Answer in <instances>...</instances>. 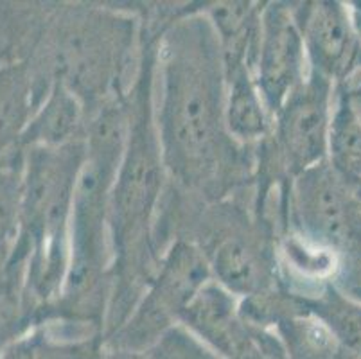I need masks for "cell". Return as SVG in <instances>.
I'll use <instances>...</instances> for the list:
<instances>
[{
	"instance_id": "1",
	"label": "cell",
	"mask_w": 361,
	"mask_h": 359,
	"mask_svg": "<svg viewBox=\"0 0 361 359\" xmlns=\"http://www.w3.org/2000/svg\"><path fill=\"white\" fill-rule=\"evenodd\" d=\"M225 67L200 8L180 9L157 45L155 121L169 190L205 207L254 182L255 147L234 142L225 124Z\"/></svg>"
},
{
	"instance_id": "2",
	"label": "cell",
	"mask_w": 361,
	"mask_h": 359,
	"mask_svg": "<svg viewBox=\"0 0 361 359\" xmlns=\"http://www.w3.org/2000/svg\"><path fill=\"white\" fill-rule=\"evenodd\" d=\"M160 31L142 24V54L128 94L126 144L110 196L111 295L103 340L123 325L157 272L164 250L159 223L167 173L155 121V65Z\"/></svg>"
},
{
	"instance_id": "3",
	"label": "cell",
	"mask_w": 361,
	"mask_h": 359,
	"mask_svg": "<svg viewBox=\"0 0 361 359\" xmlns=\"http://www.w3.org/2000/svg\"><path fill=\"white\" fill-rule=\"evenodd\" d=\"M130 104L114 99L90 115L87 158L74 194L71 262L54 318L97 325L104 331L111 295L110 196L126 144Z\"/></svg>"
},
{
	"instance_id": "4",
	"label": "cell",
	"mask_w": 361,
	"mask_h": 359,
	"mask_svg": "<svg viewBox=\"0 0 361 359\" xmlns=\"http://www.w3.org/2000/svg\"><path fill=\"white\" fill-rule=\"evenodd\" d=\"M142 54V20L108 6L72 8L58 47V78L88 115L128 95Z\"/></svg>"
},
{
	"instance_id": "5",
	"label": "cell",
	"mask_w": 361,
	"mask_h": 359,
	"mask_svg": "<svg viewBox=\"0 0 361 359\" xmlns=\"http://www.w3.org/2000/svg\"><path fill=\"white\" fill-rule=\"evenodd\" d=\"M87 158V140L60 147L38 146L29 158L24 216L38 239V288L58 296L71 262L74 194Z\"/></svg>"
},
{
	"instance_id": "6",
	"label": "cell",
	"mask_w": 361,
	"mask_h": 359,
	"mask_svg": "<svg viewBox=\"0 0 361 359\" xmlns=\"http://www.w3.org/2000/svg\"><path fill=\"white\" fill-rule=\"evenodd\" d=\"M211 281V268L202 250L189 239H175L164 250L155 275L133 311L103 340L104 347L146 354L180 324L183 311Z\"/></svg>"
},
{
	"instance_id": "7",
	"label": "cell",
	"mask_w": 361,
	"mask_h": 359,
	"mask_svg": "<svg viewBox=\"0 0 361 359\" xmlns=\"http://www.w3.org/2000/svg\"><path fill=\"white\" fill-rule=\"evenodd\" d=\"M286 230L329 248L341 264L361 262V209L347 178L329 160L291 180Z\"/></svg>"
},
{
	"instance_id": "8",
	"label": "cell",
	"mask_w": 361,
	"mask_h": 359,
	"mask_svg": "<svg viewBox=\"0 0 361 359\" xmlns=\"http://www.w3.org/2000/svg\"><path fill=\"white\" fill-rule=\"evenodd\" d=\"M336 85L310 71L274 115L262 146L284 176L293 180L329 157V130Z\"/></svg>"
},
{
	"instance_id": "9",
	"label": "cell",
	"mask_w": 361,
	"mask_h": 359,
	"mask_svg": "<svg viewBox=\"0 0 361 359\" xmlns=\"http://www.w3.org/2000/svg\"><path fill=\"white\" fill-rule=\"evenodd\" d=\"M310 74L306 47L290 2H264L254 78L271 117Z\"/></svg>"
},
{
	"instance_id": "10",
	"label": "cell",
	"mask_w": 361,
	"mask_h": 359,
	"mask_svg": "<svg viewBox=\"0 0 361 359\" xmlns=\"http://www.w3.org/2000/svg\"><path fill=\"white\" fill-rule=\"evenodd\" d=\"M295 20L306 47L310 71L341 85L356 65L360 36L349 8L320 0L293 4Z\"/></svg>"
},
{
	"instance_id": "11",
	"label": "cell",
	"mask_w": 361,
	"mask_h": 359,
	"mask_svg": "<svg viewBox=\"0 0 361 359\" xmlns=\"http://www.w3.org/2000/svg\"><path fill=\"white\" fill-rule=\"evenodd\" d=\"M225 124L234 142L257 147L271 135L274 117L266 107L250 67L225 68Z\"/></svg>"
},
{
	"instance_id": "12",
	"label": "cell",
	"mask_w": 361,
	"mask_h": 359,
	"mask_svg": "<svg viewBox=\"0 0 361 359\" xmlns=\"http://www.w3.org/2000/svg\"><path fill=\"white\" fill-rule=\"evenodd\" d=\"M103 331L97 325L54 318L42 332L15 343L4 359H103Z\"/></svg>"
},
{
	"instance_id": "13",
	"label": "cell",
	"mask_w": 361,
	"mask_h": 359,
	"mask_svg": "<svg viewBox=\"0 0 361 359\" xmlns=\"http://www.w3.org/2000/svg\"><path fill=\"white\" fill-rule=\"evenodd\" d=\"M88 121L90 115L83 101L61 81H54L36 123V138L40 140V146L47 147L87 140Z\"/></svg>"
},
{
	"instance_id": "14",
	"label": "cell",
	"mask_w": 361,
	"mask_h": 359,
	"mask_svg": "<svg viewBox=\"0 0 361 359\" xmlns=\"http://www.w3.org/2000/svg\"><path fill=\"white\" fill-rule=\"evenodd\" d=\"M298 298L311 315L329 329L338 347L361 358V300L336 284L327 286L310 298Z\"/></svg>"
},
{
	"instance_id": "15",
	"label": "cell",
	"mask_w": 361,
	"mask_h": 359,
	"mask_svg": "<svg viewBox=\"0 0 361 359\" xmlns=\"http://www.w3.org/2000/svg\"><path fill=\"white\" fill-rule=\"evenodd\" d=\"M327 160L345 178L356 176L361 164V117L343 88H336L334 94Z\"/></svg>"
},
{
	"instance_id": "16",
	"label": "cell",
	"mask_w": 361,
	"mask_h": 359,
	"mask_svg": "<svg viewBox=\"0 0 361 359\" xmlns=\"http://www.w3.org/2000/svg\"><path fill=\"white\" fill-rule=\"evenodd\" d=\"M146 355L149 359H221L182 324L171 327Z\"/></svg>"
},
{
	"instance_id": "17",
	"label": "cell",
	"mask_w": 361,
	"mask_h": 359,
	"mask_svg": "<svg viewBox=\"0 0 361 359\" xmlns=\"http://www.w3.org/2000/svg\"><path fill=\"white\" fill-rule=\"evenodd\" d=\"M103 359H149L146 354H139V352H124V351H111V348L104 347Z\"/></svg>"
},
{
	"instance_id": "18",
	"label": "cell",
	"mask_w": 361,
	"mask_h": 359,
	"mask_svg": "<svg viewBox=\"0 0 361 359\" xmlns=\"http://www.w3.org/2000/svg\"><path fill=\"white\" fill-rule=\"evenodd\" d=\"M347 182H349L350 190H353L357 205H360V209H361V178L360 176H350V178H347Z\"/></svg>"
},
{
	"instance_id": "19",
	"label": "cell",
	"mask_w": 361,
	"mask_h": 359,
	"mask_svg": "<svg viewBox=\"0 0 361 359\" xmlns=\"http://www.w3.org/2000/svg\"><path fill=\"white\" fill-rule=\"evenodd\" d=\"M345 293H349L350 296H354V298H357V300H361V288H349V289H343Z\"/></svg>"
},
{
	"instance_id": "20",
	"label": "cell",
	"mask_w": 361,
	"mask_h": 359,
	"mask_svg": "<svg viewBox=\"0 0 361 359\" xmlns=\"http://www.w3.org/2000/svg\"><path fill=\"white\" fill-rule=\"evenodd\" d=\"M356 176H360V178H361V164H360V166H357V171H356Z\"/></svg>"
}]
</instances>
